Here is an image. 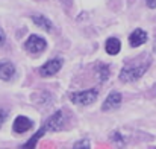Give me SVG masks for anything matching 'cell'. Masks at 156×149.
I'll return each mask as SVG.
<instances>
[{
	"label": "cell",
	"instance_id": "d6986e66",
	"mask_svg": "<svg viewBox=\"0 0 156 149\" xmlns=\"http://www.w3.org/2000/svg\"><path fill=\"white\" fill-rule=\"evenodd\" d=\"M59 2H62L65 6H71V3H73V0H59Z\"/></svg>",
	"mask_w": 156,
	"mask_h": 149
},
{
	"label": "cell",
	"instance_id": "30bf717a",
	"mask_svg": "<svg viewBox=\"0 0 156 149\" xmlns=\"http://www.w3.org/2000/svg\"><path fill=\"white\" fill-rule=\"evenodd\" d=\"M32 21L38 26V28H41V29H44V31H53V23L46 17V15H43V14H38V15H32Z\"/></svg>",
	"mask_w": 156,
	"mask_h": 149
},
{
	"label": "cell",
	"instance_id": "8992f818",
	"mask_svg": "<svg viewBox=\"0 0 156 149\" xmlns=\"http://www.w3.org/2000/svg\"><path fill=\"white\" fill-rule=\"evenodd\" d=\"M34 126V122L26 117V116H18L15 120H14V125H12V131L15 134H24L27 131H30Z\"/></svg>",
	"mask_w": 156,
	"mask_h": 149
},
{
	"label": "cell",
	"instance_id": "3957f363",
	"mask_svg": "<svg viewBox=\"0 0 156 149\" xmlns=\"http://www.w3.org/2000/svg\"><path fill=\"white\" fill-rule=\"evenodd\" d=\"M64 123H65V113L64 111H55L52 116L44 122V128L47 132H56V131H61L64 128Z\"/></svg>",
	"mask_w": 156,
	"mask_h": 149
},
{
	"label": "cell",
	"instance_id": "8fae6325",
	"mask_svg": "<svg viewBox=\"0 0 156 149\" xmlns=\"http://www.w3.org/2000/svg\"><path fill=\"white\" fill-rule=\"evenodd\" d=\"M96 75H97V79H99L100 82L108 81V78H109V75H111V67H109L108 64H105V62H99V64L96 65Z\"/></svg>",
	"mask_w": 156,
	"mask_h": 149
},
{
	"label": "cell",
	"instance_id": "4fadbf2b",
	"mask_svg": "<svg viewBox=\"0 0 156 149\" xmlns=\"http://www.w3.org/2000/svg\"><path fill=\"white\" fill-rule=\"evenodd\" d=\"M46 132H47V131H46V128H44V126H41V128H40L34 136H32V139H30L29 142H26L24 145H21V148H35V146H37V143H38V140H40Z\"/></svg>",
	"mask_w": 156,
	"mask_h": 149
},
{
	"label": "cell",
	"instance_id": "5b68a950",
	"mask_svg": "<svg viewBox=\"0 0 156 149\" xmlns=\"http://www.w3.org/2000/svg\"><path fill=\"white\" fill-rule=\"evenodd\" d=\"M47 47V43L43 37H38V35H30L26 43H24V49L27 52H32V53H40L43 50H46Z\"/></svg>",
	"mask_w": 156,
	"mask_h": 149
},
{
	"label": "cell",
	"instance_id": "e0dca14e",
	"mask_svg": "<svg viewBox=\"0 0 156 149\" xmlns=\"http://www.w3.org/2000/svg\"><path fill=\"white\" fill-rule=\"evenodd\" d=\"M146 3H147V6L150 9H155L156 8V0H146Z\"/></svg>",
	"mask_w": 156,
	"mask_h": 149
},
{
	"label": "cell",
	"instance_id": "ac0fdd59",
	"mask_svg": "<svg viewBox=\"0 0 156 149\" xmlns=\"http://www.w3.org/2000/svg\"><path fill=\"white\" fill-rule=\"evenodd\" d=\"M5 41H6V35H5V32L0 29V46H3Z\"/></svg>",
	"mask_w": 156,
	"mask_h": 149
},
{
	"label": "cell",
	"instance_id": "7a4b0ae2",
	"mask_svg": "<svg viewBox=\"0 0 156 149\" xmlns=\"http://www.w3.org/2000/svg\"><path fill=\"white\" fill-rule=\"evenodd\" d=\"M99 95H100L99 87H93V88H90V90L70 93V100H71L73 103H76V105L85 106V105H91L94 100L99 98Z\"/></svg>",
	"mask_w": 156,
	"mask_h": 149
},
{
	"label": "cell",
	"instance_id": "5bb4252c",
	"mask_svg": "<svg viewBox=\"0 0 156 149\" xmlns=\"http://www.w3.org/2000/svg\"><path fill=\"white\" fill-rule=\"evenodd\" d=\"M111 139H112V142H115V143H118V145H124V139H123V136H121L118 131L114 132Z\"/></svg>",
	"mask_w": 156,
	"mask_h": 149
},
{
	"label": "cell",
	"instance_id": "9c48e42d",
	"mask_svg": "<svg viewBox=\"0 0 156 149\" xmlns=\"http://www.w3.org/2000/svg\"><path fill=\"white\" fill-rule=\"evenodd\" d=\"M147 41V32L143 29H135L130 35H129V44L132 47H140Z\"/></svg>",
	"mask_w": 156,
	"mask_h": 149
},
{
	"label": "cell",
	"instance_id": "6da1fadb",
	"mask_svg": "<svg viewBox=\"0 0 156 149\" xmlns=\"http://www.w3.org/2000/svg\"><path fill=\"white\" fill-rule=\"evenodd\" d=\"M149 67H150V59H146L138 64H127L120 72V81L121 82H135L141 76H144V73L149 70Z\"/></svg>",
	"mask_w": 156,
	"mask_h": 149
},
{
	"label": "cell",
	"instance_id": "7c38bea8",
	"mask_svg": "<svg viewBox=\"0 0 156 149\" xmlns=\"http://www.w3.org/2000/svg\"><path fill=\"white\" fill-rule=\"evenodd\" d=\"M120 49H121V43H120L118 38H115V37L108 38V41H106V44H105V50H106L109 55H117V53L120 52Z\"/></svg>",
	"mask_w": 156,
	"mask_h": 149
},
{
	"label": "cell",
	"instance_id": "52a82bcc",
	"mask_svg": "<svg viewBox=\"0 0 156 149\" xmlns=\"http://www.w3.org/2000/svg\"><path fill=\"white\" fill-rule=\"evenodd\" d=\"M121 95L120 93H117V91H112V93H109L108 95V98L106 100L103 102V105H102V111H112V110H117L120 105H121Z\"/></svg>",
	"mask_w": 156,
	"mask_h": 149
},
{
	"label": "cell",
	"instance_id": "ba28073f",
	"mask_svg": "<svg viewBox=\"0 0 156 149\" xmlns=\"http://www.w3.org/2000/svg\"><path fill=\"white\" fill-rule=\"evenodd\" d=\"M15 76V65L11 61H0V79L11 81Z\"/></svg>",
	"mask_w": 156,
	"mask_h": 149
},
{
	"label": "cell",
	"instance_id": "2e32d148",
	"mask_svg": "<svg viewBox=\"0 0 156 149\" xmlns=\"http://www.w3.org/2000/svg\"><path fill=\"white\" fill-rule=\"evenodd\" d=\"M90 146H91V143H90L87 139H83V140L74 143V148H90Z\"/></svg>",
	"mask_w": 156,
	"mask_h": 149
},
{
	"label": "cell",
	"instance_id": "9a60e30c",
	"mask_svg": "<svg viewBox=\"0 0 156 149\" xmlns=\"http://www.w3.org/2000/svg\"><path fill=\"white\" fill-rule=\"evenodd\" d=\"M6 119H8V110H5V108L0 106V128H2V125L6 122Z\"/></svg>",
	"mask_w": 156,
	"mask_h": 149
},
{
	"label": "cell",
	"instance_id": "277c9868",
	"mask_svg": "<svg viewBox=\"0 0 156 149\" xmlns=\"http://www.w3.org/2000/svg\"><path fill=\"white\" fill-rule=\"evenodd\" d=\"M61 67H62V59L53 58L50 61H47L46 64H43V65L38 69V72H40V75H41L43 78H49V76L56 75V73L61 70Z\"/></svg>",
	"mask_w": 156,
	"mask_h": 149
}]
</instances>
